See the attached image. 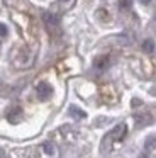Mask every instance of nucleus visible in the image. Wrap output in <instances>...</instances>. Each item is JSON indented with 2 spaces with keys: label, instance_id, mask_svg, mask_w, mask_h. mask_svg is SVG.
<instances>
[{
  "label": "nucleus",
  "instance_id": "8",
  "mask_svg": "<svg viewBox=\"0 0 156 158\" xmlns=\"http://www.w3.org/2000/svg\"><path fill=\"white\" fill-rule=\"evenodd\" d=\"M139 158H149V156H148V155H141Z\"/></svg>",
  "mask_w": 156,
  "mask_h": 158
},
{
  "label": "nucleus",
  "instance_id": "7",
  "mask_svg": "<svg viewBox=\"0 0 156 158\" xmlns=\"http://www.w3.org/2000/svg\"><path fill=\"white\" fill-rule=\"evenodd\" d=\"M0 32H2V34H5V32H7L5 31V26H0Z\"/></svg>",
  "mask_w": 156,
  "mask_h": 158
},
{
  "label": "nucleus",
  "instance_id": "6",
  "mask_svg": "<svg viewBox=\"0 0 156 158\" xmlns=\"http://www.w3.org/2000/svg\"><path fill=\"white\" fill-rule=\"evenodd\" d=\"M144 49H153V43H144Z\"/></svg>",
  "mask_w": 156,
  "mask_h": 158
},
{
  "label": "nucleus",
  "instance_id": "5",
  "mask_svg": "<svg viewBox=\"0 0 156 158\" xmlns=\"http://www.w3.org/2000/svg\"><path fill=\"white\" fill-rule=\"evenodd\" d=\"M71 114H75L76 117H85V112L83 110H78L76 107H71Z\"/></svg>",
  "mask_w": 156,
  "mask_h": 158
},
{
  "label": "nucleus",
  "instance_id": "2",
  "mask_svg": "<svg viewBox=\"0 0 156 158\" xmlns=\"http://www.w3.org/2000/svg\"><path fill=\"white\" fill-rule=\"evenodd\" d=\"M43 21H44V24H46V27L49 32H54V31L60 29V19H58V15L51 14V12H44Z\"/></svg>",
  "mask_w": 156,
  "mask_h": 158
},
{
  "label": "nucleus",
  "instance_id": "1",
  "mask_svg": "<svg viewBox=\"0 0 156 158\" xmlns=\"http://www.w3.org/2000/svg\"><path fill=\"white\" fill-rule=\"evenodd\" d=\"M125 133H127V126H125L124 123L117 124V126H115L110 133L105 134L104 141H102V151H110L112 143L122 141V139H124V136H125Z\"/></svg>",
  "mask_w": 156,
  "mask_h": 158
},
{
  "label": "nucleus",
  "instance_id": "3",
  "mask_svg": "<svg viewBox=\"0 0 156 158\" xmlns=\"http://www.w3.org/2000/svg\"><path fill=\"white\" fill-rule=\"evenodd\" d=\"M37 94H39V99H49L51 94H53V89H51V85H47V83H39L37 85Z\"/></svg>",
  "mask_w": 156,
  "mask_h": 158
},
{
  "label": "nucleus",
  "instance_id": "4",
  "mask_svg": "<svg viewBox=\"0 0 156 158\" xmlns=\"http://www.w3.org/2000/svg\"><path fill=\"white\" fill-rule=\"evenodd\" d=\"M60 4H61V5H63V7H64V9H70V7H71V5H73V4H75V0H60Z\"/></svg>",
  "mask_w": 156,
  "mask_h": 158
}]
</instances>
